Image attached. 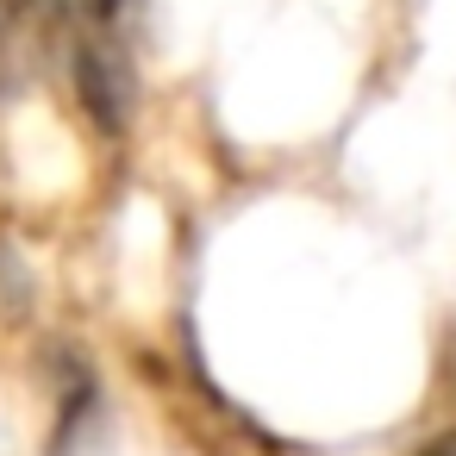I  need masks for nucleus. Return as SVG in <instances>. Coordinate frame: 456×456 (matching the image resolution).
Returning a JSON list of instances; mask_svg holds the SVG:
<instances>
[{
    "label": "nucleus",
    "mask_w": 456,
    "mask_h": 456,
    "mask_svg": "<svg viewBox=\"0 0 456 456\" xmlns=\"http://www.w3.org/2000/svg\"><path fill=\"white\" fill-rule=\"evenodd\" d=\"M69 82H76V101H82L88 126L101 138H126L132 132V76H126V63L101 38H76L69 45Z\"/></svg>",
    "instance_id": "nucleus-1"
},
{
    "label": "nucleus",
    "mask_w": 456,
    "mask_h": 456,
    "mask_svg": "<svg viewBox=\"0 0 456 456\" xmlns=\"http://www.w3.org/2000/svg\"><path fill=\"white\" fill-rule=\"evenodd\" d=\"M119 7H126V0H88V13H94V20H113Z\"/></svg>",
    "instance_id": "nucleus-2"
},
{
    "label": "nucleus",
    "mask_w": 456,
    "mask_h": 456,
    "mask_svg": "<svg viewBox=\"0 0 456 456\" xmlns=\"http://www.w3.org/2000/svg\"><path fill=\"white\" fill-rule=\"evenodd\" d=\"M419 456H456V444H450V437H444V444H425V450H419Z\"/></svg>",
    "instance_id": "nucleus-3"
}]
</instances>
